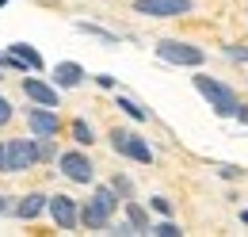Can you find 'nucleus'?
I'll return each instance as SVG.
<instances>
[{
    "mask_svg": "<svg viewBox=\"0 0 248 237\" xmlns=\"http://www.w3.org/2000/svg\"><path fill=\"white\" fill-rule=\"evenodd\" d=\"M195 8V0H138L134 12L145 16V19H176V16H187Z\"/></svg>",
    "mask_w": 248,
    "mask_h": 237,
    "instance_id": "obj_5",
    "label": "nucleus"
},
{
    "mask_svg": "<svg viewBox=\"0 0 248 237\" xmlns=\"http://www.w3.org/2000/svg\"><path fill=\"white\" fill-rule=\"evenodd\" d=\"M241 222H245V226H248V210H241Z\"/></svg>",
    "mask_w": 248,
    "mask_h": 237,
    "instance_id": "obj_28",
    "label": "nucleus"
},
{
    "mask_svg": "<svg viewBox=\"0 0 248 237\" xmlns=\"http://www.w3.org/2000/svg\"><path fill=\"white\" fill-rule=\"evenodd\" d=\"M84 81V69L77 61H58L54 65V88H77Z\"/></svg>",
    "mask_w": 248,
    "mask_h": 237,
    "instance_id": "obj_12",
    "label": "nucleus"
},
{
    "mask_svg": "<svg viewBox=\"0 0 248 237\" xmlns=\"http://www.w3.org/2000/svg\"><path fill=\"white\" fill-rule=\"evenodd\" d=\"M225 54H229L233 61H245L248 65V46H225Z\"/></svg>",
    "mask_w": 248,
    "mask_h": 237,
    "instance_id": "obj_21",
    "label": "nucleus"
},
{
    "mask_svg": "<svg viewBox=\"0 0 248 237\" xmlns=\"http://www.w3.org/2000/svg\"><path fill=\"white\" fill-rule=\"evenodd\" d=\"M195 81V88H199V96L214 107V115L221 118H233L237 115V107H241V100H237V92L229 88L225 81H217V77H206V73H199V77H191Z\"/></svg>",
    "mask_w": 248,
    "mask_h": 237,
    "instance_id": "obj_1",
    "label": "nucleus"
},
{
    "mask_svg": "<svg viewBox=\"0 0 248 237\" xmlns=\"http://www.w3.org/2000/svg\"><path fill=\"white\" fill-rule=\"evenodd\" d=\"M8 122H12V103L0 96V126H8Z\"/></svg>",
    "mask_w": 248,
    "mask_h": 237,
    "instance_id": "obj_22",
    "label": "nucleus"
},
{
    "mask_svg": "<svg viewBox=\"0 0 248 237\" xmlns=\"http://www.w3.org/2000/svg\"><path fill=\"white\" fill-rule=\"evenodd\" d=\"M62 153L54 146V138H38V161H58Z\"/></svg>",
    "mask_w": 248,
    "mask_h": 237,
    "instance_id": "obj_17",
    "label": "nucleus"
},
{
    "mask_svg": "<svg viewBox=\"0 0 248 237\" xmlns=\"http://www.w3.org/2000/svg\"><path fill=\"white\" fill-rule=\"evenodd\" d=\"M111 187H115L119 195H130V180H126V176H115V184H111Z\"/></svg>",
    "mask_w": 248,
    "mask_h": 237,
    "instance_id": "obj_23",
    "label": "nucleus"
},
{
    "mask_svg": "<svg viewBox=\"0 0 248 237\" xmlns=\"http://www.w3.org/2000/svg\"><path fill=\"white\" fill-rule=\"evenodd\" d=\"M126 222H130L138 234H149V214L138 207V203H126Z\"/></svg>",
    "mask_w": 248,
    "mask_h": 237,
    "instance_id": "obj_15",
    "label": "nucleus"
},
{
    "mask_svg": "<svg viewBox=\"0 0 248 237\" xmlns=\"http://www.w3.org/2000/svg\"><path fill=\"white\" fill-rule=\"evenodd\" d=\"M46 210H50V218L58 222V230H77V226H80V207H77V199H69V195H50V199H46Z\"/></svg>",
    "mask_w": 248,
    "mask_h": 237,
    "instance_id": "obj_8",
    "label": "nucleus"
},
{
    "mask_svg": "<svg viewBox=\"0 0 248 237\" xmlns=\"http://www.w3.org/2000/svg\"><path fill=\"white\" fill-rule=\"evenodd\" d=\"M77 31H84V34H95V38H103V42H119L111 31H103V27H92V23H77Z\"/></svg>",
    "mask_w": 248,
    "mask_h": 237,
    "instance_id": "obj_19",
    "label": "nucleus"
},
{
    "mask_svg": "<svg viewBox=\"0 0 248 237\" xmlns=\"http://www.w3.org/2000/svg\"><path fill=\"white\" fill-rule=\"evenodd\" d=\"M46 199H50V195H42V191L23 195V199L16 203V218H19V222H31V218H38V214L46 210Z\"/></svg>",
    "mask_w": 248,
    "mask_h": 237,
    "instance_id": "obj_13",
    "label": "nucleus"
},
{
    "mask_svg": "<svg viewBox=\"0 0 248 237\" xmlns=\"http://www.w3.org/2000/svg\"><path fill=\"white\" fill-rule=\"evenodd\" d=\"M149 234H156V237H180V234H184V230H180V226H176L172 218H164L160 226H149Z\"/></svg>",
    "mask_w": 248,
    "mask_h": 237,
    "instance_id": "obj_18",
    "label": "nucleus"
},
{
    "mask_svg": "<svg viewBox=\"0 0 248 237\" xmlns=\"http://www.w3.org/2000/svg\"><path fill=\"white\" fill-rule=\"evenodd\" d=\"M95 85H99V88H115V77H107V73H99V77H95Z\"/></svg>",
    "mask_w": 248,
    "mask_h": 237,
    "instance_id": "obj_24",
    "label": "nucleus"
},
{
    "mask_svg": "<svg viewBox=\"0 0 248 237\" xmlns=\"http://www.w3.org/2000/svg\"><path fill=\"white\" fill-rule=\"evenodd\" d=\"M4 210H8V195H0V214H4Z\"/></svg>",
    "mask_w": 248,
    "mask_h": 237,
    "instance_id": "obj_27",
    "label": "nucleus"
},
{
    "mask_svg": "<svg viewBox=\"0 0 248 237\" xmlns=\"http://www.w3.org/2000/svg\"><path fill=\"white\" fill-rule=\"evenodd\" d=\"M115 210H119V191L115 187H95V195L80 207V226L84 230H107Z\"/></svg>",
    "mask_w": 248,
    "mask_h": 237,
    "instance_id": "obj_2",
    "label": "nucleus"
},
{
    "mask_svg": "<svg viewBox=\"0 0 248 237\" xmlns=\"http://www.w3.org/2000/svg\"><path fill=\"white\" fill-rule=\"evenodd\" d=\"M156 58L168 61V65H184V69H199L206 54H202V46H195V42H184V38H160L156 42Z\"/></svg>",
    "mask_w": 248,
    "mask_h": 237,
    "instance_id": "obj_3",
    "label": "nucleus"
},
{
    "mask_svg": "<svg viewBox=\"0 0 248 237\" xmlns=\"http://www.w3.org/2000/svg\"><path fill=\"white\" fill-rule=\"evenodd\" d=\"M58 165H62V176L73 180V184H92L95 180V165L88 153H80V149H69L58 157Z\"/></svg>",
    "mask_w": 248,
    "mask_h": 237,
    "instance_id": "obj_6",
    "label": "nucleus"
},
{
    "mask_svg": "<svg viewBox=\"0 0 248 237\" xmlns=\"http://www.w3.org/2000/svg\"><path fill=\"white\" fill-rule=\"evenodd\" d=\"M73 138H77V146H92V142H95L92 126H88L84 118H77V122H73Z\"/></svg>",
    "mask_w": 248,
    "mask_h": 237,
    "instance_id": "obj_16",
    "label": "nucleus"
},
{
    "mask_svg": "<svg viewBox=\"0 0 248 237\" xmlns=\"http://www.w3.org/2000/svg\"><path fill=\"white\" fill-rule=\"evenodd\" d=\"M38 165V138H12L8 142V172H27Z\"/></svg>",
    "mask_w": 248,
    "mask_h": 237,
    "instance_id": "obj_7",
    "label": "nucleus"
},
{
    "mask_svg": "<svg viewBox=\"0 0 248 237\" xmlns=\"http://www.w3.org/2000/svg\"><path fill=\"white\" fill-rule=\"evenodd\" d=\"M111 149L115 153H123L130 161H138V165H153V149L145 138H138L134 130H111Z\"/></svg>",
    "mask_w": 248,
    "mask_h": 237,
    "instance_id": "obj_4",
    "label": "nucleus"
},
{
    "mask_svg": "<svg viewBox=\"0 0 248 237\" xmlns=\"http://www.w3.org/2000/svg\"><path fill=\"white\" fill-rule=\"evenodd\" d=\"M0 81H4V69H0Z\"/></svg>",
    "mask_w": 248,
    "mask_h": 237,
    "instance_id": "obj_29",
    "label": "nucleus"
},
{
    "mask_svg": "<svg viewBox=\"0 0 248 237\" xmlns=\"http://www.w3.org/2000/svg\"><path fill=\"white\" fill-rule=\"evenodd\" d=\"M46 61L42 54L34 50L31 42H12L8 46V69H16V73H34V69H42Z\"/></svg>",
    "mask_w": 248,
    "mask_h": 237,
    "instance_id": "obj_10",
    "label": "nucleus"
},
{
    "mask_svg": "<svg viewBox=\"0 0 248 237\" xmlns=\"http://www.w3.org/2000/svg\"><path fill=\"white\" fill-rule=\"evenodd\" d=\"M0 172H8V142H0Z\"/></svg>",
    "mask_w": 248,
    "mask_h": 237,
    "instance_id": "obj_25",
    "label": "nucleus"
},
{
    "mask_svg": "<svg viewBox=\"0 0 248 237\" xmlns=\"http://www.w3.org/2000/svg\"><path fill=\"white\" fill-rule=\"evenodd\" d=\"M149 207H153L156 214H164V218H168V214H172V203H168V199H164V195H153V199H149Z\"/></svg>",
    "mask_w": 248,
    "mask_h": 237,
    "instance_id": "obj_20",
    "label": "nucleus"
},
{
    "mask_svg": "<svg viewBox=\"0 0 248 237\" xmlns=\"http://www.w3.org/2000/svg\"><path fill=\"white\" fill-rule=\"evenodd\" d=\"M119 111H123L126 118H134V122H145V118H149V111H145L138 100H130V96H119Z\"/></svg>",
    "mask_w": 248,
    "mask_h": 237,
    "instance_id": "obj_14",
    "label": "nucleus"
},
{
    "mask_svg": "<svg viewBox=\"0 0 248 237\" xmlns=\"http://www.w3.org/2000/svg\"><path fill=\"white\" fill-rule=\"evenodd\" d=\"M233 118H241V122H245V126H248V107H245V103L237 107V115H233Z\"/></svg>",
    "mask_w": 248,
    "mask_h": 237,
    "instance_id": "obj_26",
    "label": "nucleus"
},
{
    "mask_svg": "<svg viewBox=\"0 0 248 237\" xmlns=\"http://www.w3.org/2000/svg\"><path fill=\"white\" fill-rule=\"evenodd\" d=\"M4 4H8V0H0V8H4Z\"/></svg>",
    "mask_w": 248,
    "mask_h": 237,
    "instance_id": "obj_30",
    "label": "nucleus"
},
{
    "mask_svg": "<svg viewBox=\"0 0 248 237\" xmlns=\"http://www.w3.org/2000/svg\"><path fill=\"white\" fill-rule=\"evenodd\" d=\"M27 126H31L34 138H58V130H62V118L54 107H42V103H34L31 111H27Z\"/></svg>",
    "mask_w": 248,
    "mask_h": 237,
    "instance_id": "obj_9",
    "label": "nucleus"
},
{
    "mask_svg": "<svg viewBox=\"0 0 248 237\" xmlns=\"http://www.w3.org/2000/svg\"><path fill=\"white\" fill-rule=\"evenodd\" d=\"M23 92H27L31 103H42V107H58V103H62L58 88L46 85V81H38V77H23Z\"/></svg>",
    "mask_w": 248,
    "mask_h": 237,
    "instance_id": "obj_11",
    "label": "nucleus"
}]
</instances>
